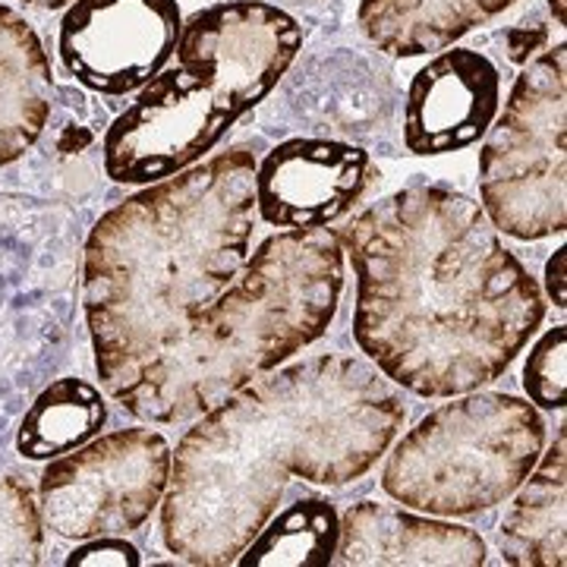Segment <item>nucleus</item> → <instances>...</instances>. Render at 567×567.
<instances>
[{
    "mask_svg": "<svg viewBox=\"0 0 567 567\" xmlns=\"http://www.w3.org/2000/svg\"><path fill=\"white\" fill-rule=\"evenodd\" d=\"M353 338L388 382L457 398L505 375L546 319V297L470 196L416 183L347 224Z\"/></svg>",
    "mask_w": 567,
    "mask_h": 567,
    "instance_id": "f257e3e1",
    "label": "nucleus"
},
{
    "mask_svg": "<svg viewBox=\"0 0 567 567\" xmlns=\"http://www.w3.org/2000/svg\"><path fill=\"white\" fill-rule=\"evenodd\" d=\"M406 423L401 388L357 357L278 365L186 429L162 498L164 548L193 567L234 565L290 480H363Z\"/></svg>",
    "mask_w": 567,
    "mask_h": 567,
    "instance_id": "f03ea898",
    "label": "nucleus"
},
{
    "mask_svg": "<svg viewBox=\"0 0 567 567\" xmlns=\"http://www.w3.org/2000/svg\"><path fill=\"white\" fill-rule=\"evenodd\" d=\"M256 218V158L230 148L142 186L95 221L82 309L95 372L117 404L240 275Z\"/></svg>",
    "mask_w": 567,
    "mask_h": 567,
    "instance_id": "7ed1b4c3",
    "label": "nucleus"
},
{
    "mask_svg": "<svg viewBox=\"0 0 567 567\" xmlns=\"http://www.w3.org/2000/svg\"><path fill=\"white\" fill-rule=\"evenodd\" d=\"M344 293V246L331 227L278 230L240 275L142 372L121 406L142 423L203 416L227 394L316 344Z\"/></svg>",
    "mask_w": 567,
    "mask_h": 567,
    "instance_id": "20e7f679",
    "label": "nucleus"
},
{
    "mask_svg": "<svg viewBox=\"0 0 567 567\" xmlns=\"http://www.w3.org/2000/svg\"><path fill=\"white\" fill-rule=\"evenodd\" d=\"M300 48L297 20L262 0H227L193 13L177 39V61L107 126L104 174L148 186L203 162L281 82Z\"/></svg>",
    "mask_w": 567,
    "mask_h": 567,
    "instance_id": "39448f33",
    "label": "nucleus"
},
{
    "mask_svg": "<svg viewBox=\"0 0 567 567\" xmlns=\"http://www.w3.org/2000/svg\"><path fill=\"white\" fill-rule=\"evenodd\" d=\"M382 488L432 517H473L507 502L546 445L539 410L505 391H466L391 442Z\"/></svg>",
    "mask_w": 567,
    "mask_h": 567,
    "instance_id": "423d86ee",
    "label": "nucleus"
},
{
    "mask_svg": "<svg viewBox=\"0 0 567 567\" xmlns=\"http://www.w3.org/2000/svg\"><path fill=\"white\" fill-rule=\"evenodd\" d=\"M480 205L514 240L567 227V48L543 51L514 80L480 152Z\"/></svg>",
    "mask_w": 567,
    "mask_h": 567,
    "instance_id": "0eeeda50",
    "label": "nucleus"
},
{
    "mask_svg": "<svg viewBox=\"0 0 567 567\" xmlns=\"http://www.w3.org/2000/svg\"><path fill=\"white\" fill-rule=\"evenodd\" d=\"M174 451L155 429H117L48 461L39 480L44 529L61 539L126 536L158 507Z\"/></svg>",
    "mask_w": 567,
    "mask_h": 567,
    "instance_id": "6e6552de",
    "label": "nucleus"
},
{
    "mask_svg": "<svg viewBox=\"0 0 567 567\" xmlns=\"http://www.w3.org/2000/svg\"><path fill=\"white\" fill-rule=\"evenodd\" d=\"M177 0H73L58 51L66 73L99 95H133L171 63L181 39Z\"/></svg>",
    "mask_w": 567,
    "mask_h": 567,
    "instance_id": "1a4fd4ad",
    "label": "nucleus"
},
{
    "mask_svg": "<svg viewBox=\"0 0 567 567\" xmlns=\"http://www.w3.org/2000/svg\"><path fill=\"white\" fill-rule=\"evenodd\" d=\"M372 177L360 145L287 140L256 162V215L278 230L328 227L363 199Z\"/></svg>",
    "mask_w": 567,
    "mask_h": 567,
    "instance_id": "9d476101",
    "label": "nucleus"
},
{
    "mask_svg": "<svg viewBox=\"0 0 567 567\" xmlns=\"http://www.w3.org/2000/svg\"><path fill=\"white\" fill-rule=\"evenodd\" d=\"M502 107V73L476 48H445L406 89L410 155H447L486 136Z\"/></svg>",
    "mask_w": 567,
    "mask_h": 567,
    "instance_id": "9b49d317",
    "label": "nucleus"
},
{
    "mask_svg": "<svg viewBox=\"0 0 567 567\" xmlns=\"http://www.w3.org/2000/svg\"><path fill=\"white\" fill-rule=\"evenodd\" d=\"M331 565H486V543L476 529L410 507L357 502L341 514Z\"/></svg>",
    "mask_w": 567,
    "mask_h": 567,
    "instance_id": "f8f14e48",
    "label": "nucleus"
},
{
    "mask_svg": "<svg viewBox=\"0 0 567 567\" xmlns=\"http://www.w3.org/2000/svg\"><path fill=\"white\" fill-rule=\"evenodd\" d=\"M54 80L35 29L0 3V167L20 162L51 121Z\"/></svg>",
    "mask_w": 567,
    "mask_h": 567,
    "instance_id": "ddd939ff",
    "label": "nucleus"
},
{
    "mask_svg": "<svg viewBox=\"0 0 567 567\" xmlns=\"http://www.w3.org/2000/svg\"><path fill=\"white\" fill-rule=\"evenodd\" d=\"M502 561L514 567L567 565V432L539 454L514 492L498 536Z\"/></svg>",
    "mask_w": 567,
    "mask_h": 567,
    "instance_id": "4468645a",
    "label": "nucleus"
},
{
    "mask_svg": "<svg viewBox=\"0 0 567 567\" xmlns=\"http://www.w3.org/2000/svg\"><path fill=\"white\" fill-rule=\"evenodd\" d=\"M517 0H360V29L391 58L454 48Z\"/></svg>",
    "mask_w": 567,
    "mask_h": 567,
    "instance_id": "2eb2a0df",
    "label": "nucleus"
},
{
    "mask_svg": "<svg viewBox=\"0 0 567 567\" xmlns=\"http://www.w3.org/2000/svg\"><path fill=\"white\" fill-rule=\"evenodd\" d=\"M107 423L102 391L82 379H58L25 410L17 451L25 461H54L92 442Z\"/></svg>",
    "mask_w": 567,
    "mask_h": 567,
    "instance_id": "dca6fc26",
    "label": "nucleus"
},
{
    "mask_svg": "<svg viewBox=\"0 0 567 567\" xmlns=\"http://www.w3.org/2000/svg\"><path fill=\"white\" fill-rule=\"evenodd\" d=\"M341 517L324 498H300L246 543L234 565L240 567H322L338 548Z\"/></svg>",
    "mask_w": 567,
    "mask_h": 567,
    "instance_id": "f3484780",
    "label": "nucleus"
},
{
    "mask_svg": "<svg viewBox=\"0 0 567 567\" xmlns=\"http://www.w3.org/2000/svg\"><path fill=\"white\" fill-rule=\"evenodd\" d=\"M44 551L39 498L20 476H0V565L32 567Z\"/></svg>",
    "mask_w": 567,
    "mask_h": 567,
    "instance_id": "a211bd4d",
    "label": "nucleus"
},
{
    "mask_svg": "<svg viewBox=\"0 0 567 567\" xmlns=\"http://www.w3.org/2000/svg\"><path fill=\"white\" fill-rule=\"evenodd\" d=\"M527 401L543 410H565L567 398V331L565 324L548 328L533 344L524 365Z\"/></svg>",
    "mask_w": 567,
    "mask_h": 567,
    "instance_id": "6ab92c4d",
    "label": "nucleus"
},
{
    "mask_svg": "<svg viewBox=\"0 0 567 567\" xmlns=\"http://www.w3.org/2000/svg\"><path fill=\"white\" fill-rule=\"evenodd\" d=\"M63 565L80 567H99V565H117V567H140V548L126 543L123 536H95V539H82L80 546L66 555Z\"/></svg>",
    "mask_w": 567,
    "mask_h": 567,
    "instance_id": "aec40b11",
    "label": "nucleus"
},
{
    "mask_svg": "<svg viewBox=\"0 0 567 567\" xmlns=\"http://www.w3.org/2000/svg\"><path fill=\"white\" fill-rule=\"evenodd\" d=\"M546 297L558 306L561 312L567 309V246H558L555 256L546 262Z\"/></svg>",
    "mask_w": 567,
    "mask_h": 567,
    "instance_id": "412c9836",
    "label": "nucleus"
},
{
    "mask_svg": "<svg viewBox=\"0 0 567 567\" xmlns=\"http://www.w3.org/2000/svg\"><path fill=\"white\" fill-rule=\"evenodd\" d=\"M22 3H29V7H39V10H66L73 0H22Z\"/></svg>",
    "mask_w": 567,
    "mask_h": 567,
    "instance_id": "4be33fe9",
    "label": "nucleus"
}]
</instances>
